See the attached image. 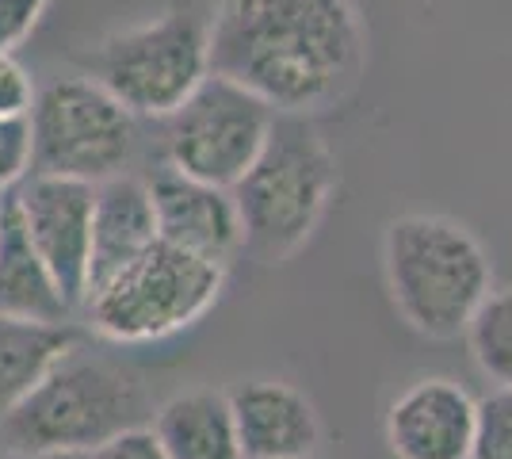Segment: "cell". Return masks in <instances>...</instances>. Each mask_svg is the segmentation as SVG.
Wrapping results in <instances>:
<instances>
[{"label": "cell", "mask_w": 512, "mask_h": 459, "mask_svg": "<svg viewBox=\"0 0 512 459\" xmlns=\"http://www.w3.org/2000/svg\"><path fill=\"white\" fill-rule=\"evenodd\" d=\"M470 356L490 383L512 391V287L490 291L467 326Z\"/></svg>", "instance_id": "obj_17"}, {"label": "cell", "mask_w": 512, "mask_h": 459, "mask_svg": "<svg viewBox=\"0 0 512 459\" xmlns=\"http://www.w3.org/2000/svg\"><path fill=\"white\" fill-rule=\"evenodd\" d=\"M245 253L283 264L314 238L337 192V157L310 115H276L253 169L234 188Z\"/></svg>", "instance_id": "obj_3"}, {"label": "cell", "mask_w": 512, "mask_h": 459, "mask_svg": "<svg viewBox=\"0 0 512 459\" xmlns=\"http://www.w3.org/2000/svg\"><path fill=\"white\" fill-rule=\"evenodd\" d=\"M153 241H157V215H153L150 180H142L134 173L100 180L96 184V203H92L88 287L115 276L123 264H130L138 253H146Z\"/></svg>", "instance_id": "obj_13"}, {"label": "cell", "mask_w": 512, "mask_h": 459, "mask_svg": "<svg viewBox=\"0 0 512 459\" xmlns=\"http://www.w3.org/2000/svg\"><path fill=\"white\" fill-rule=\"evenodd\" d=\"M153 406L138 375L123 364L73 349L31 387L16 410L0 417L8 452L31 459L43 452H96L127 429L150 425Z\"/></svg>", "instance_id": "obj_2"}, {"label": "cell", "mask_w": 512, "mask_h": 459, "mask_svg": "<svg viewBox=\"0 0 512 459\" xmlns=\"http://www.w3.org/2000/svg\"><path fill=\"white\" fill-rule=\"evenodd\" d=\"M31 173L100 184L130 173L138 153V119L85 73L35 88L27 111Z\"/></svg>", "instance_id": "obj_7"}, {"label": "cell", "mask_w": 512, "mask_h": 459, "mask_svg": "<svg viewBox=\"0 0 512 459\" xmlns=\"http://www.w3.org/2000/svg\"><path fill=\"white\" fill-rule=\"evenodd\" d=\"M92 459H169V452L157 444L150 425H138V429H127L115 440H107L104 448H96Z\"/></svg>", "instance_id": "obj_22"}, {"label": "cell", "mask_w": 512, "mask_h": 459, "mask_svg": "<svg viewBox=\"0 0 512 459\" xmlns=\"http://www.w3.org/2000/svg\"><path fill=\"white\" fill-rule=\"evenodd\" d=\"M0 459H23V456H16V452H0Z\"/></svg>", "instance_id": "obj_24"}, {"label": "cell", "mask_w": 512, "mask_h": 459, "mask_svg": "<svg viewBox=\"0 0 512 459\" xmlns=\"http://www.w3.org/2000/svg\"><path fill=\"white\" fill-rule=\"evenodd\" d=\"M0 314L31 322H69L77 314L23 226L16 188L0 196Z\"/></svg>", "instance_id": "obj_14"}, {"label": "cell", "mask_w": 512, "mask_h": 459, "mask_svg": "<svg viewBox=\"0 0 512 459\" xmlns=\"http://www.w3.org/2000/svg\"><path fill=\"white\" fill-rule=\"evenodd\" d=\"M150 196L161 241L222 268H230L237 253H245L241 211L230 188L195 180L176 169H161L150 180Z\"/></svg>", "instance_id": "obj_10"}, {"label": "cell", "mask_w": 512, "mask_h": 459, "mask_svg": "<svg viewBox=\"0 0 512 459\" xmlns=\"http://www.w3.org/2000/svg\"><path fill=\"white\" fill-rule=\"evenodd\" d=\"M35 100V81L31 73L12 58L0 54V119H23Z\"/></svg>", "instance_id": "obj_21"}, {"label": "cell", "mask_w": 512, "mask_h": 459, "mask_svg": "<svg viewBox=\"0 0 512 459\" xmlns=\"http://www.w3.org/2000/svg\"><path fill=\"white\" fill-rule=\"evenodd\" d=\"M478 398L448 375L409 383L386 410V444L394 459H470Z\"/></svg>", "instance_id": "obj_11"}, {"label": "cell", "mask_w": 512, "mask_h": 459, "mask_svg": "<svg viewBox=\"0 0 512 459\" xmlns=\"http://www.w3.org/2000/svg\"><path fill=\"white\" fill-rule=\"evenodd\" d=\"M207 39L211 73L253 92L276 115L341 104L367 66L356 0H218Z\"/></svg>", "instance_id": "obj_1"}, {"label": "cell", "mask_w": 512, "mask_h": 459, "mask_svg": "<svg viewBox=\"0 0 512 459\" xmlns=\"http://www.w3.org/2000/svg\"><path fill=\"white\" fill-rule=\"evenodd\" d=\"M73 345L81 341L69 322H31L0 314V417L16 410Z\"/></svg>", "instance_id": "obj_16"}, {"label": "cell", "mask_w": 512, "mask_h": 459, "mask_svg": "<svg viewBox=\"0 0 512 459\" xmlns=\"http://www.w3.org/2000/svg\"><path fill=\"white\" fill-rule=\"evenodd\" d=\"M470 459H512V391L505 387L478 398Z\"/></svg>", "instance_id": "obj_18"}, {"label": "cell", "mask_w": 512, "mask_h": 459, "mask_svg": "<svg viewBox=\"0 0 512 459\" xmlns=\"http://www.w3.org/2000/svg\"><path fill=\"white\" fill-rule=\"evenodd\" d=\"M81 73L107 88L134 119H169L211 77L207 20L172 8L81 50Z\"/></svg>", "instance_id": "obj_6"}, {"label": "cell", "mask_w": 512, "mask_h": 459, "mask_svg": "<svg viewBox=\"0 0 512 459\" xmlns=\"http://www.w3.org/2000/svg\"><path fill=\"white\" fill-rule=\"evenodd\" d=\"M383 272L398 314L432 341L467 333L493 291V264L463 222L444 215H398L386 222Z\"/></svg>", "instance_id": "obj_4"}, {"label": "cell", "mask_w": 512, "mask_h": 459, "mask_svg": "<svg viewBox=\"0 0 512 459\" xmlns=\"http://www.w3.org/2000/svg\"><path fill=\"white\" fill-rule=\"evenodd\" d=\"M31 176V127L23 119H0V196Z\"/></svg>", "instance_id": "obj_19"}, {"label": "cell", "mask_w": 512, "mask_h": 459, "mask_svg": "<svg viewBox=\"0 0 512 459\" xmlns=\"http://www.w3.org/2000/svg\"><path fill=\"white\" fill-rule=\"evenodd\" d=\"M31 459H92L88 452H43V456H31Z\"/></svg>", "instance_id": "obj_23"}, {"label": "cell", "mask_w": 512, "mask_h": 459, "mask_svg": "<svg viewBox=\"0 0 512 459\" xmlns=\"http://www.w3.org/2000/svg\"><path fill=\"white\" fill-rule=\"evenodd\" d=\"M46 8L50 0H0V54H12L39 27Z\"/></svg>", "instance_id": "obj_20"}, {"label": "cell", "mask_w": 512, "mask_h": 459, "mask_svg": "<svg viewBox=\"0 0 512 459\" xmlns=\"http://www.w3.org/2000/svg\"><path fill=\"white\" fill-rule=\"evenodd\" d=\"M16 203L27 234L50 276L73 310H81L88 291V264H92V203L96 184L65 180V176L31 173L16 188Z\"/></svg>", "instance_id": "obj_9"}, {"label": "cell", "mask_w": 512, "mask_h": 459, "mask_svg": "<svg viewBox=\"0 0 512 459\" xmlns=\"http://www.w3.org/2000/svg\"><path fill=\"white\" fill-rule=\"evenodd\" d=\"M230 394L241 459H314L321 421L310 398L283 379H245Z\"/></svg>", "instance_id": "obj_12"}, {"label": "cell", "mask_w": 512, "mask_h": 459, "mask_svg": "<svg viewBox=\"0 0 512 459\" xmlns=\"http://www.w3.org/2000/svg\"><path fill=\"white\" fill-rule=\"evenodd\" d=\"M226 268L153 241L115 276L88 287L81 314L96 337L111 345H150L195 326L222 295Z\"/></svg>", "instance_id": "obj_5"}, {"label": "cell", "mask_w": 512, "mask_h": 459, "mask_svg": "<svg viewBox=\"0 0 512 459\" xmlns=\"http://www.w3.org/2000/svg\"><path fill=\"white\" fill-rule=\"evenodd\" d=\"M314 459H318V456H314Z\"/></svg>", "instance_id": "obj_25"}, {"label": "cell", "mask_w": 512, "mask_h": 459, "mask_svg": "<svg viewBox=\"0 0 512 459\" xmlns=\"http://www.w3.org/2000/svg\"><path fill=\"white\" fill-rule=\"evenodd\" d=\"M276 111L253 92L211 73L192 96L165 119V169H176L218 188H234L253 169Z\"/></svg>", "instance_id": "obj_8"}, {"label": "cell", "mask_w": 512, "mask_h": 459, "mask_svg": "<svg viewBox=\"0 0 512 459\" xmlns=\"http://www.w3.org/2000/svg\"><path fill=\"white\" fill-rule=\"evenodd\" d=\"M157 444L169 459H241L234 410L226 391H184L161 402L150 417Z\"/></svg>", "instance_id": "obj_15"}]
</instances>
